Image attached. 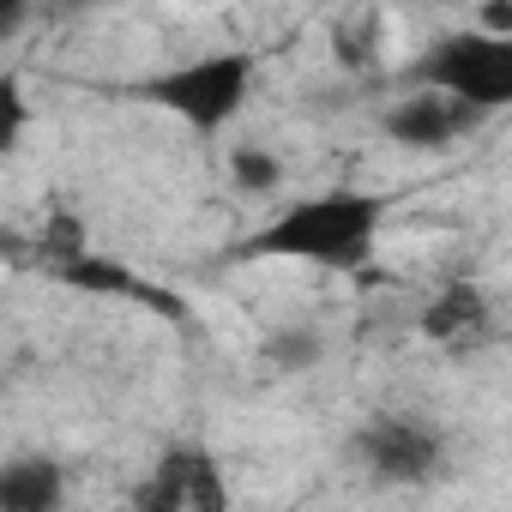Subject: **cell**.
Instances as JSON below:
<instances>
[{"mask_svg":"<svg viewBox=\"0 0 512 512\" xmlns=\"http://www.w3.org/2000/svg\"><path fill=\"white\" fill-rule=\"evenodd\" d=\"M386 217H392V199L374 187H320V193L272 211L235 247V260H290V266L350 278V272L374 266Z\"/></svg>","mask_w":512,"mask_h":512,"instance_id":"6da1fadb","label":"cell"},{"mask_svg":"<svg viewBox=\"0 0 512 512\" xmlns=\"http://www.w3.org/2000/svg\"><path fill=\"white\" fill-rule=\"evenodd\" d=\"M320 356H326V338H320L314 326H278V332L266 338V362H272L278 374H308Z\"/></svg>","mask_w":512,"mask_h":512,"instance_id":"8fae6325","label":"cell"},{"mask_svg":"<svg viewBox=\"0 0 512 512\" xmlns=\"http://www.w3.org/2000/svg\"><path fill=\"white\" fill-rule=\"evenodd\" d=\"M67 464L55 452H7L0 464V512H67Z\"/></svg>","mask_w":512,"mask_h":512,"instance_id":"ba28073f","label":"cell"},{"mask_svg":"<svg viewBox=\"0 0 512 512\" xmlns=\"http://www.w3.org/2000/svg\"><path fill=\"white\" fill-rule=\"evenodd\" d=\"M133 512H229V470L205 440L169 446L133 488Z\"/></svg>","mask_w":512,"mask_h":512,"instance_id":"5b68a950","label":"cell"},{"mask_svg":"<svg viewBox=\"0 0 512 512\" xmlns=\"http://www.w3.org/2000/svg\"><path fill=\"white\" fill-rule=\"evenodd\" d=\"M55 284H67V290H85V296H121V302H133V308H151V314H163V320H187V308L163 290V284H151V278H139L133 266H121V260H109V253H79V260H67V266H55L49 272Z\"/></svg>","mask_w":512,"mask_h":512,"instance_id":"52a82bcc","label":"cell"},{"mask_svg":"<svg viewBox=\"0 0 512 512\" xmlns=\"http://www.w3.org/2000/svg\"><path fill=\"white\" fill-rule=\"evenodd\" d=\"M410 91H440L464 109H476L482 121L512 109V37H488L476 25H458L446 37H434L410 67H404Z\"/></svg>","mask_w":512,"mask_h":512,"instance_id":"3957f363","label":"cell"},{"mask_svg":"<svg viewBox=\"0 0 512 512\" xmlns=\"http://www.w3.org/2000/svg\"><path fill=\"white\" fill-rule=\"evenodd\" d=\"M350 452H356V464H362L374 482H386V488H434V482H446V470H452V440H446V428L428 422V416H410V410H380V416H368V422L356 428Z\"/></svg>","mask_w":512,"mask_h":512,"instance_id":"277c9868","label":"cell"},{"mask_svg":"<svg viewBox=\"0 0 512 512\" xmlns=\"http://www.w3.org/2000/svg\"><path fill=\"white\" fill-rule=\"evenodd\" d=\"M476 127H482V115L452 103V97H440V91H404L380 115V133L392 145H404V151H446V145H458Z\"/></svg>","mask_w":512,"mask_h":512,"instance_id":"8992f818","label":"cell"},{"mask_svg":"<svg viewBox=\"0 0 512 512\" xmlns=\"http://www.w3.org/2000/svg\"><path fill=\"white\" fill-rule=\"evenodd\" d=\"M494 332V302L482 284H446L434 290V302L422 308V338L428 344H446V350H464V344H482Z\"/></svg>","mask_w":512,"mask_h":512,"instance_id":"9c48e42d","label":"cell"},{"mask_svg":"<svg viewBox=\"0 0 512 512\" xmlns=\"http://www.w3.org/2000/svg\"><path fill=\"white\" fill-rule=\"evenodd\" d=\"M253 85H260V55L253 49H211V55L175 61L163 73H145L133 85V97L175 115L199 139H217L241 121V109L253 103Z\"/></svg>","mask_w":512,"mask_h":512,"instance_id":"7a4b0ae2","label":"cell"},{"mask_svg":"<svg viewBox=\"0 0 512 512\" xmlns=\"http://www.w3.org/2000/svg\"><path fill=\"white\" fill-rule=\"evenodd\" d=\"M229 187L247 199L284 193V157L272 145H229Z\"/></svg>","mask_w":512,"mask_h":512,"instance_id":"30bf717a","label":"cell"},{"mask_svg":"<svg viewBox=\"0 0 512 512\" xmlns=\"http://www.w3.org/2000/svg\"><path fill=\"white\" fill-rule=\"evenodd\" d=\"M31 127V97L19 85V73H0V151H19Z\"/></svg>","mask_w":512,"mask_h":512,"instance_id":"7c38bea8","label":"cell"}]
</instances>
